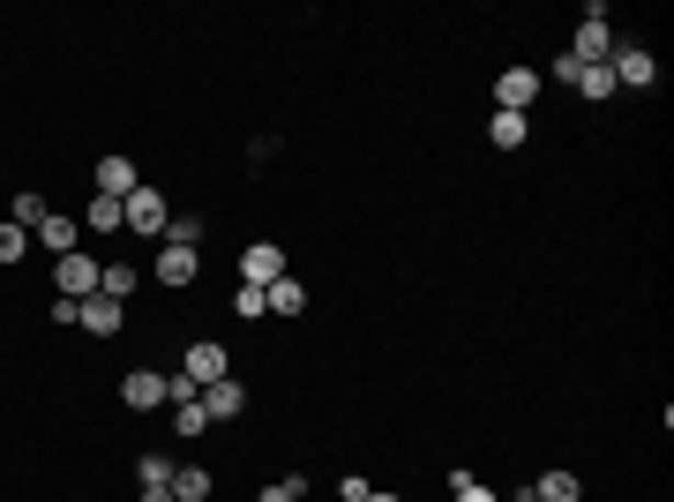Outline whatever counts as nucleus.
I'll return each mask as SVG.
<instances>
[{
	"instance_id": "f257e3e1",
	"label": "nucleus",
	"mask_w": 674,
	"mask_h": 502,
	"mask_svg": "<svg viewBox=\"0 0 674 502\" xmlns=\"http://www.w3.org/2000/svg\"><path fill=\"white\" fill-rule=\"evenodd\" d=\"M615 23H607V8H599V0H592L585 8V23H577V38H570V60H577V68H599V60H607V53H615Z\"/></svg>"
},
{
	"instance_id": "f03ea898",
	"label": "nucleus",
	"mask_w": 674,
	"mask_h": 502,
	"mask_svg": "<svg viewBox=\"0 0 674 502\" xmlns=\"http://www.w3.org/2000/svg\"><path fill=\"white\" fill-rule=\"evenodd\" d=\"M121 217H127V233H143V241H166V225H172V203L158 196V188H150V180H143V188H135V196L121 203Z\"/></svg>"
},
{
	"instance_id": "7ed1b4c3",
	"label": "nucleus",
	"mask_w": 674,
	"mask_h": 502,
	"mask_svg": "<svg viewBox=\"0 0 674 502\" xmlns=\"http://www.w3.org/2000/svg\"><path fill=\"white\" fill-rule=\"evenodd\" d=\"M607 76H615V90H660V60H652L644 45H615V53H607Z\"/></svg>"
},
{
	"instance_id": "20e7f679",
	"label": "nucleus",
	"mask_w": 674,
	"mask_h": 502,
	"mask_svg": "<svg viewBox=\"0 0 674 502\" xmlns=\"http://www.w3.org/2000/svg\"><path fill=\"white\" fill-rule=\"evenodd\" d=\"M233 376V360H225V345L217 337H195L188 353H180V382H195V390H211V382Z\"/></svg>"
},
{
	"instance_id": "39448f33",
	"label": "nucleus",
	"mask_w": 674,
	"mask_h": 502,
	"mask_svg": "<svg viewBox=\"0 0 674 502\" xmlns=\"http://www.w3.org/2000/svg\"><path fill=\"white\" fill-rule=\"evenodd\" d=\"M195 270H203V248H180V241H158V255H150V278L158 286H195Z\"/></svg>"
},
{
	"instance_id": "423d86ee",
	"label": "nucleus",
	"mask_w": 674,
	"mask_h": 502,
	"mask_svg": "<svg viewBox=\"0 0 674 502\" xmlns=\"http://www.w3.org/2000/svg\"><path fill=\"white\" fill-rule=\"evenodd\" d=\"M172 398V376H158V368H135V376H121V405L127 413H158Z\"/></svg>"
},
{
	"instance_id": "0eeeda50",
	"label": "nucleus",
	"mask_w": 674,
	"mask_h": 502,
	"mask_svg": "<svg viewBox=\"0 0 674 502\" xmlns=\"http://www.w3.org/2000/svg\"><path fill=\"white\" fill-rule=\"evenodd\" d=\"M53 278H60V300H76V308H83L90 293H98V255H60V263H53Z\"/></svg>"
},
{
	"instance_id": "6e6552de",
	"label": "nucleus",
	"mask_w": 674,
	"mask_h": 502,
	"mask_svg": "<svg viewBox=\"0 0 674 502\" xmlns=\"http://www.w3.org/2000/svg\"><path fill=\"white\" fill-rule=\"evenodd\" d=\"M532 98H540V68H525V60H517V68L495 76V113H525Z\"/></svg>"
},
{
	"instance_id": "1a4fd4ad",
	"label": "nucleus",
	"mask_w": 674,
	"mask_h": 502,
	"mask_svg": "<svg viewBox=\"0 0 674 502\" xmlns=\"http://www.w3.org/2000/svg\"><path fill=\"white\" fill-rule=\"evenodd\" d=\"M31 248H45V255H53V263H60V255H76V248H83V217H68V210H53V217H45L38 233H31Z\"/></svg>"
},
{
	"instance_id": "9d476101",
	"label": "nucleus",
	"mask_w": 674,
	"mask_h": 502,
	"mask_svg": "<svg viewBox=\"0 0 674 502\" xmlns=\"http://www.w3.org/2000/svg\"><path fill=\"white\" fill-rule=\"evenodd\" d=\"M285 270H293V263H285V248H278V241H255V248L240 255V286H278Z\"/></svg>"
},
{
	"instance_id": "9b49d317",
	"label": "nucleus",
	"mask_w": 674,
	"mask_h": 502,
	"mask_svg": "<svg viewBox=\"0 0 674 502\" xmlns=\"http://www.w3.org/2000/svg\"><path fill=\"white\" fill-rule=\"evenodd\" d=\"M143 188V172H135V158L127 150H113V158H98V196H113V203H127Z\"/></svg>"
},
{
	"instance_id": "f8f14e48",
	"label": "nucleus",
	"mask_w": 674,
	"mask_h": 502,
	"mask_svg": "<svg viewBox=\"0 0 674 502\" xmlns=\"http://www.w3.org/2000/svg\"><path fill=\"white\" fill-rule=\"evenodd\" d=\"M76 323H83V331H90V337H113V331H121V323H127V315H121V300H105V293H90V300H83V308H76Z\"/></svg>"
},
{
	"instance_id": "ddd939ff",
	"label": "nucleus",
	"mask_w": 674,
	"mask_h": 502,
	"mask_svg": "<svg viewBox=\"0 0 674 502\" xmlns=\"http://www.w3.org/2000/svg\"><path fill=\"white\" fill-rule=\"evenodd\" d=\"M203 413H211V427H217V420H240V413H248V390H240L233 376L211 382V390H203Z\"/></svg>"
},
{
	"instance_id": "4468645a",
	"label": "nucleus",
	"mask_w": 674,
	"mask_h": 502,
	"mask_svg": "<svg viewBox=\"0 0 674 502\" xmlns=\"http://www.w3.org/2000/svg\"><path fill=\"white\" fill-rule=\"evenodd\" d=\"M135 286H143V270H135V263H98V293H105V300H121V308H127Z\"/></svg>"
},
{
	"instance_id": "2eb2a0df",
	"label": "nucleus",
	"mask_w": 674,
	"mask_h": 502,
	"mask_svg": "<svg viewBox=\"0 0 674 502\" xmlns=\"http://www.w3.org/2000/svg\"><path fill=\"white\" fill-rule=\"evenodd\" d=\"M211 472H203V465H172V502H211Z\"/></svg>"
},
{
	"instance_id": "dca6fc26",
	"label": "nucleus",
	"mask_w": 674,
	"mask_h": 502,
	"mask_svg": "<svg viewBox=\"0 0 674 502\" xmlns=\"http://www.w3.org/2000/svg\"><path fill=\"white\" fill-rule=\"evenodd\" d=\"M45 217H53V203H45L38 188H23V196H15V203H8V225H23V233H38Z\"/></svg>"
},
{
	"instance_id": "f3484780",
	"label": "nucleus",
	"mask_w": 674,
	"mask_h": 502,
	"mask_svg": "<svg viewBox=\"0 0 674 502\" xmlns=\"http://www.w3.org/2000/svg\"><path fill=\"white\" fill-rule=\"evenodd\" d=\"M577 495H585L577 472H540V480H532V502H577Z\"/></svg>"
},
{
	"instance_id": "a211bd4d",
	"label": "nucleus",
	"mask_w": 674,
	"mask_h": 502,
	"mask_svg": "<svg viewBox=\"0 0 674 502\" xmlns=\"http://www.w3.org/2000/svg\"><path fill=\"white\" fill-rule=\"evenodd\" d=\"M262 300H270V315H300V308H307V286H300L293 270H285L278 286H262Z\"/></svg>"
},
{
	"instance_id": "6ab92c4d",
	"label": "nucleus",
	"mask_w": 674,
	"mask_h": 502,
	"mask_svg": "<svg viewBox=\"0 0 674 502\" xmlns=\"http://www.w3.org/2000/svg\"><path fill=\"white\" fill-rule=\"evenodd\" d=\"M127 217H121V203H113V196H90L83 203V233H121Z\"/></svg>"
},
{
	"instance_id": "aec40b11",
	"label": "nucleus",
	"mask_w": 674,
	"mask_h": 502,
	"mask_svg": "<svg viewBox=\"0 0 674 502\" xmlns=\"http://www.w3.org/2000/svg\"><path fill=\"white\" fill-rule=\"evenodd\" d=\"M577 98H585V105H607V98H615V76H607V60H599V68H577Z\"/></svg>"
},
{
	"instance_id": "412c9836",
	"label": "nucleus",
	"mask_w": 674,
	"mask_h": 502,
	"mask_svg": "<svg viewBox=\"0 0 674 502\" xmlns=\"http://www.w3.org/2000/svg\"><path fill=\"white\" fill-rule=\"evenodd\" d=\"M203 233H211V217H203V210H180V217L166 225V241H180V248H203Z\"/></svg>"
},
{
	"instance_id": "4be33fe9",
	"label": "nucleus",
	"mask_w": 674,
	"mask_h": 502,
	"mask_svg": "<svg viewBox=\"0 0 674 502\" xmlns=\"http://www.w3.org/2000/svg\"><path fill=\"white\" fill-rule=\"evenodd\" d=\"M172 427H180L188 443H195V435H211V413H203V398H180V405H172Z\"/></svg>"
},
{
	"instance_id": "5701e85b",
	"label": "nucleus",
	"mask_w": 674,
	"mask_h": 502,
	"mask_svg": "<svg viewBox=\"0 0 674 502\" xmlns=\"http://www.w3.org/2000/svg\"><path fill=\"white\" fill-rule=\"evenodd\" d=\"M135 480H143V488H172V458L166 450H143V458H135Z\"/></svg>"
},
{
	"instance_id": "b1692460",
	"label": "nucleus",
	"mask_w": 674,
	"mask_h": 502,
	"mask_svg": "<svg viewBox=\"0 0 674 502\" xmlns=\"http://www.w3.org/2000/svg\"><path fill=\"white\" fill-rule=\"evenodd\" d=\"M450 495H458V502H503V495H495V488H487V480H472L464 465H458V472H450Z\"/></svg>"
},
{
	"instance_id": "393cba45",
	"label": "nucleus",
	"mask_w": 674,
	"mask_h": 502,
	"mask_svg": "<svg viewBox=\"0 0 674 502\" xmlns=\"http://www.w3.org/2000/svg\"><path fill=\"white\" fill-rule=\"evenodd\" d=\"M487 135H495V150H517V143H525V113H495Z\"/></svg>"
},
{
	"instance_id": "a878e982",
	"label": "nucleus",
	"mask_w": 674,
	"mask_h": 502,
	"mask_svg": "<svg viewBox=\"0 0 674 502\" xmlns=\"http://www.w3.org/2000/svg\"><path fill=\"white\" fill-rule=\"evenodd\" d=\"M233 315H240V323H262V315H270L262 286H240V293H233Z\"/></svg>"
},
{
	"instance_id": "bb28decb",
	"label": "nucleus",
	"mask_w": 674,
	"mask_h": 502,
	"mask_svg": "<svg viewBox=\"0 0 674 502\" xmlns=\"http://www.w3.org/2000/svg\"><path fill=\"white\" fill-rule=\"evenodd\" d=\"M31 255V233L23 225H0V263H23Z\"/></svg>"
},
{
	"instance_id": "cd10ccee",
	"label": "nucleus",
	"mask_w": 674,
	"mask_h": 502,
	"mask_svg": "<svg viewBox=\"0 0 674 502\" xmlns=\"http://www.w3.org/2000/svg\"><path fill=\"white\" fill-rule=\"evenodd\" d=\"M255 502H300V480H270V488H262Z\"/></svg>"
},
{
	"instance_id": "c85d7f7f",
	"label": "nucleus",
	"mask_w": 674,
	"mask_h": 502,
	"mask_svg": "<svg viewBox=\"0 0 674 502\" xmlns=\"http://www.w3.org/2000/svg\"><path fill=\"white\" fill-rule=\"evenodd\" d=\"M143 502H172V488H143Z\"/></svg>"
},
{
	"instance_id": "c756f323",
	"label": "nucleus",
	"mask_w": 674,
	"mask_h": 502,
	"mask_svg": "<svg viewBox=\"0 0 674 502\" xmlns=\"http://www.w3.org/2000/svg\"><path fill=\"white\" fill-rule=\"evenodd\" d=\"M368 502H405V495H382V488H368Z\"/></svg>"
}]
</instances>
